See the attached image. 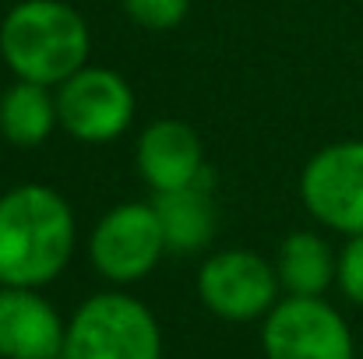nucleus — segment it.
Listing matches in <instances>:
<instances>
[{"instance_id": "9d476101", "label": "nucleus", "mask_w": 363, "mask_h": 359, "mask_svg": "<svg viewBox=\"0 0 363 359\" xmlns=\"http://www.w3.org/2000/svg\"><path fill=\"white\" fill-rule=\"evenodd\" d=\"M138 169H141V180L155 194L198 183L205 173L198 134L180 120L152 123L138 141Z\"/></svg>"}, {"instance_id": "1a4fd4ad", "label": "nucleus", "mask_w": 363, "mask_h": 359, "mask_svg": "<svg viewBox=\"0 0 363 359\" xmlns=\"http://www.w3.org/2000/svg\"><path fill=\"white\" fill-rule=\"evenodd\" d=\"M64 324L35 289H0V356L4 359H60Z\"/></svg>"}, {"instance_id": "0eeeda50", "label": "nucleus", "mask_w": 363, "mask_h": 359, "mask_svg": "<svg viewBox=\"0 0 363 359\" xmlns=\"http://www.w3.org/2000/svg\"><path fill=\"white\" fill-rule=\"evenodd\" d=\"M162 250L169 246L152 205H121L92 233V264L113 282H134L148 275Z\"/></svg>"}, {"instance_id": "ddd939ff", "label": "nucleus", "mask_w": 363, "mask_h": 359, "mask_svg": "<svg viewBox=\"0 0 363 359\" xmlns=\"http://www.w3.org/2000/svg\"><path fill=\"white\" fill-rule=\"evenodd\" d=\"M279 282L293 296H321L332 278L339 275V264L332 261L328 243L314 233H293L279 246Z\"/></svg>"}, {"instance_id": "f257e3e1", "label": "nucleus", "mask_w": 363, "mask_h": 359, "mask_svg": "<svg viewBox=\"0 0 363 359\" xmlns=\"http://www.w3.org/2000/svg\"><path fill=\"white\" fill-rule=\"evenodd\" d=\"M74 250V215L43 183L14 187L0 198V285L39 289L53 282Z\"/></svg>"}, {"instance_id": "2eb2a0df", "label": "nucleus", "mask_w": 363, "mask_h": 359, "mask_svg": "<svg viewBox=\"0 0 363 359\" xmlns=\"http://www.w3.org/2000/svg\"><path fill=\"white\" fill-rule=\"evenodd\" d=\"M339 285L342 292L363 307V237H353L339 257Z\"/></svg>"}, {"instance_id": "39448f33", "label": "nucleus", "mask_w": 363, "mask_h": 359, "mask_svg": "<svg viewBox=\"0 0 363 359\" xmlns=\"http://www.w3.org/2000/svg\"><path fill=\"white\" fill-rule=\"evenodd\" d=\"M134 117V96L121 74L106 67H82L60 85L57 120L78 141L106 144L121 137Z\"/></svg>"}, {"instance_id": "423d86ee", "label": "nucleus", "mask_w": 363, "mask_h": 359, "mask_svg": "<svg viewBox=\"0 0 363 359\" xmlns=\"http://www.w3.org/2000/svg\"><path fill=\"white\" fill-rule=\"evenodd\" d=\"M268 359H353L346 321L318 296H289L264 321Z\"/></svg>"}, {"instance_id": "4468645a", "label": "nucleus", "mask_w": 363, "mask_h": 359, "mask_svg": "<svg viewBox=\"0 0 363 359\" xmlns=\"http://www.w3.org/2000/svg\"><path fill=\"white\" fill-rule=\"evenodd\" d=\"M123 7L141 28H155V32L180 25L187 14V0H123Z\"/></svg>"}, {"instance_id": "7ed1b4c3", "label": "nucleus", "mask_w": 363, "mask_h": 359, "mask_svg": "<svg viewBox=\"0 0 363 359\" xmlns=\"http://www.w3.org/2000/svg\"><path fill=\"white\" fill-rule=\"evenodd\" d=\"M162 338L155 317L130 296L103 292L82 303L67 324L64 359H159Z\"/></svg>"}, {"instance_id": "f8f14e48", "label": "nucleus", "mask_w": 363, "mask_h": 359, "mask_svg": "<svg viewBox=\"0 0 363 359\" xmlns=\"http://www.w3.org/2000/svg\"><path fill=\"white\" fill-rule=\"evenodd\" d=\"M57 123V103L50 99L46 85L18 81L0 99V134L18 148H35L50 137Z\"/></svg>"}, {"instance_id": "6e6552de", "label": "nucleus", "mask_w": 363, "mask_h": 359, "mask_svg": "<svg viewBox=\"0 0 363 359\" xmlns=\"http://www.w3.org/2000/svg\"><path fill=\"white\" fill-rule=\"evenodd\" d=\"M279 289V275L250 250H223L205 261L198 275V292L205 307L223 321L261 317Z\"/></svg>"}, {"instance_id": "9b49d317", "label": "nucleus", "mask_w": 363, "mask_h": 359, "mask_svg": "<svg viewBox=\"0 0 363 359\" xmlns=\"http://www.w3.org/2000/svg\"><path fill=\"white\" fill-rule=\"evenodd\" d=\"M152 208L159 215V226H162L169 250L194 253L216 237V208H212V198L201 187V180L191 187H180V190L155 194Z\"/></svg>"}, {"instance_id": "20e7f679", "label": "nucleus", "mask_w": 363, "mask_h": 359, "mask_svg": "<svg viewBox=\"0 0 363 359\" xmlns=\"http://www.w3.org/2000/svg\"><path fill=\"white\" fill-rule=\"evenodd\" d=\"M307 212L350 237H363V141L321 148L300 180Z\"/></svg>"}, {"instance_id": "f03ea898", "label": "nucleus", "mask_w": 363, "mask_h": 359, "mask_svg": "<svg viewBox=\"0 0 363 359\" xmlns=\"http://www.w3.org/2000/svg\"><path fill=\"white\" fill-rule=\"evenodd\" d=\"M0 53L18 81L64 85L85 67L89 28L60 0H21L0 25Z\"/></svg>"}]
</instances>
